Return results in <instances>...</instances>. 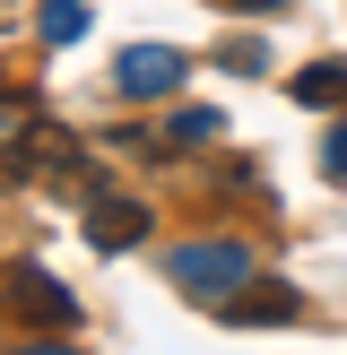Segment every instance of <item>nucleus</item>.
Masks as SVG:
<instances>
[{
    "mask_svg": "<svg viewBox=\"0 0 347 355\" xmlns=\"http://www.w3.org/2000/svg\"><path fill=\"white\" fill-rule=\"evenodd\" d=\"M174 286L226 304L235 286H252V252H243V243H183V252H174Z\"/></svg>",
    "mask_w": 347,
    "mask_h": 355,
    "instance_id": "obj_1",
    "label": "nucleus"
},
{
    "mask_svg": "<svg viewBox=\"0 0 347 355\" xmlns=\"http://www.w3.org/2000/svg\"><path fill=\"white\" fill-rule=\"evenodd\" d=\"M183 78H191V61H183L174 44H130V52L113 61V87H121L130 104H156V96H174Z\"/></svg>",
    "mask_w": 347,
    "mask_h": 355,
    "instance_id": "obj_2",
    "label": "nucleus"
},
{
    "mask_svg": "<svg viewBox=\"0 0 347 355\" xmlns=\"http://www.w3.org/2000/svg\"><path fill=\"white\" fill-rule=\"evenodd\" d=\"M9 304L26 312V321H52V329L78 321V304L61 295V277H44V269H9Z\"/></svg>",
    "mask_w": 347,
    "mask_h": 355,
    "instance_id": "obj_3",
    "label": "nucleus"
},
{
    "mask_svg": "<svg viewBox=\"0 0 347 355\" xmlns=\"http://www.w3.org/2000/svg\"><path fill=\"white\" fill-rule=\"evenodd\" d=\"M87 243H96V252L148 243V208H139V200H96V208H87Z\"/></svg>",
    "mask_w": 347,
    "mask_h": 355,
    "instance_id": "obj_4",
    "label": "nucleus"
},
{
    "mask_svg": "<svg viewBox=\"0 0 347 355\" xmlns=\"http://www.w3.org/2000/svg\"><path fill=\"white\" fill-rule=\"evenodd\" d=\"M295 295H226V321H295Z\"/></svg>",
    "mask_w": 347,
    "mask_h": 355,
    "instance_id": "obj_5",
    "label": "nucleus"
},
{
    "mask_svg": "<svg viewBox=\"0 0 347 355\" xmlns=\"http://www.w3.org/2000/svg\"><path fill=\"white\" fill-rule=\"evenodd\" d=\"M339 96H347V69L339 61H312L304 78H295V104H339Z\"/></svg>",
    "mask_w": 347,
    "mask_h": 355,
    "instance_id": "obj_6",
    "label": "nucleus"
},
{
    "mask_svg": "<svg viewBox=\"0 0 347 355\" xmlns=\"http://www.w3.org/2000/svg\"><path fill=\"white\" fill-rule=\"evenodd\" d=\"M87 35V0H44V44H78Z\"/></svg>",
    "mask_w": 347,
    "mask_h": 355,
    "instance_id": "obj_7",
    "label": "nucleus"
},
{
    "mask_svg": "<svg viewBox=\"0 0 347 355\" xmlns=\"http://www.w3.org/2000/svg\"><path fill=\"white\" fill-rule=\"evenodd\" d=\"M217 130H226V121H217V113H200V104H191V113H174V130H165V139H217Z\"/></svg>",
    "mask_w": 347,
    "mask_h": 355,
    "instance_id": "obj_8",
    "label": "nucleus"
},
{
    "mask_svg": "<svg viewBox=\"0 0 347 355\" xmlns=\"http://www.w3.org/2000/svg\"><path fill=\"white\" fill-rule=\"evenodd\" d=\"M217 61H226V69H260V61H269V52H260V44H252V35H235V44H226V52H217Z\"/></svg>",
    "mask_w": 347,
    "mask_h": 355,
    "instance_id": "obj_9",
    "label": "nucleus"
},
{
    "mask_svg": "<svg viewBox=\"0 0 347 355\" xmlns=\"http://www.w3.org/2000/svg\"><path fill=\"white\" fill-rule=\"evenodd\" d=\"M321 173H339V182H347V121H339V130L321 139Z\"/></svg>",
    "mask_w": 347,
    "mask_h": 355,
    "instance_id": "obj_10",
    "label": "nucleus"
},
{
    "mask_svg": "<svg viewBox=\"0 0 347 355\" xmlns=\"http://www.w3.org/2000/svg\"><path fill=\"white\" fill-rule=\"evenodd\" d=\"M26 173H35L26 156H9V148H0V191H9V182H26Z\"/></svg>",
    "mask_w": 347,
    "mask_h": 355,
    "instance_id": "obj_11",
    "label": "nucleus"
},
{
    "mask_svg": "<svg viewBox=\"0 0 347 355\" xmlns=\"http://www.w3.org/2000/svg\"><path fill=\"white\" fill-rule=\"evenodd\" d=\"M17 355H78V347H61V338H26Z\"/></svg>",
    "mask_w": 347,
    "mask_h": 355,
    "instance_id": "obj_12",
    "label": "nucleus"
},
{
    "mask_svg": "<svg viewBox=\"0 0 347 355\" xmlns=\"http://www.w3.org/2000/svg\"><path fill=\"white\" fill-rule=\"evenodd\" d=\"M252 9H278V0H252Z\"/></svg>",
    "mask_w": 347,
    "mask_h": 355,
    "instance_id": "obj_13",
    "label": "nucleus"
}]
</instances>
